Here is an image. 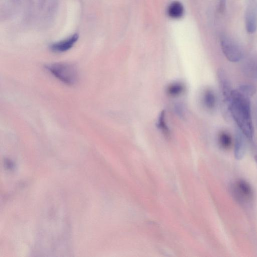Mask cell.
I'll return each instance as SVG.
<instances>
[{
    "label": "cell",
    "mask_w": 257,
    "mask_h": 257,
    "mask_svg": "<svg viewBox=\"0 0 257 257\" xmlns=\"http://www.w3.org/2000/svg\"><path fill=\"white\" fill-rule=\"evenodd\" d=\"M249 96L238 89L233 90L230 103L232 117L239 129L250 141L254 137V127L252 119L251 102Z\"/></svg>",
    "instance_id": "obj_1"
},
{
    "label": "cell",
    "mask_w": 257,
    "mask_h": 257,
    "mask_svg": "<svg viewBox=\"0 0 257 257\" xmlns=\"http://www.w3.org/2000/svg\"><path fill=\"white\" fill-rule=\"evenodd\" d=\"M46 69L61 82L68 85H73L77 82L78 73L73 64L56 63L46 66Z\"/></svg>",
    "instance_id": "obj_2"
},
{
    "label": "cell",
    "mask_w": 257,
    "mask_h": 257,
    "mask_svg": "<svg viewBox=\"0 0 257 257\" xmlns=\"http://www.w3.org/2000/svg\"><path fill=\"white\" fill-rule=\"evenodd\" d=\"M220 46L223 54L229 61L237 62L243 58L244 53L242 48L229 37H221Z\"/></svg>",
    "instance_id": "obj_3"
},
{
    "label": "cell",
    "mask_w": 257,
    "mask_h": 257,
    "mask_svg": "<svg viewBox=\"0 0 257 257\" xmlns=\"http://www.w3.org/2000/svg\"><path fill=\"white\" fill-rule=\"evenodd\" d=\"M234 198L240 203H246L253 199L254 193L250 184L246 181L240 180L236 182L231 187Z\"/></svg>",
    "instance_id": "obj_4"
},
{
    "label": "cell",
    "mask_w": 257,
    "mask_h": 257,
    "mask_svg": "<svg viewBox=\"0 0 257 257\" xmlns=\"http://www.w3.org/2000/svg\"><path fill=\"white\" fill-rule=\"evenodd\" d=\"M219 84L222 97V106L230 107L233 90L228 77L224 70L220 69L217 73Z\"/></svg>",
    "instance_id": "obj_5"
},
{
    "label": "cell",
    "mask_w": 257,
    "mask_h": 257,
    "mask_svg": "<svg viewBox=\"0 0 257 257\" xmlns=\"http://www.w3.org/2000/svg\"><path fill=\"white\" fill-rule=\"evenodd\" d=\"M245 137V136L239 129L236 131L234 144V155L237 160L242 159L246 153V144Z\"/></svg>",
    "instance_id": "obj_6"
},
{
    "label": "cell",
    "mask_w": 257,
    "mask_h": 257,
    "mask_svg": "<svg viewBox=\"0 0 257 257\" xmlns=\"http://www.w3.org/2000/svg\"><path fill=\"white\" fill-rule=\"evenodd\" d=\"M78 35L75 34L65 40L55 43L51 45V50L55 53H64L71 49L78 41Z\"/></svg>",
    "instance_id": "obj_7"
},
{
    "label": "cell",
    "mask_w": 257,
    "mask_h": 257,
    "mask_svg": "<svg viewBox=\"0 0 257 257\" xmlns=\"http://www.w3.org/2000/svg\"><path fill=\"white\" fill-rule=\"evenodd\" d=\"M243 71L248 77L257 79V58H253L246 61L243 64Z\"/></svg>",
    "instance_id": "obj_8"
},
{
    "label": "cell",
    "mask_w": 257,
    "mask_h": 257,
    "mask_svg": "<svg viewBox=\"0 0 257 257\" xmlns=\"http://www.w3.org/2000/svg\"><path fill=\"white\" fill-rule=\"evenodd\" d=\"M245 24L248 33L254 34L257 30V21L255 13L252 10H249L246 13Z\"/></svg>",
    "instance_id": "obj_9"
},
{
    "label": "cell",
    "mask_w": 257,
    "mask_h": 257,
    "mask_svg": "<svg viewBox=\"0 0 257 257\" xmlns=\"http://www.w3.org/2000/svg\"><path fill=\"white\" fill-rule=\"evenodd\" d=\"M183 5L178 1L172 2L168 8V13L170 17L175 19L180 18L184 14Z\"/></svg>",
    "instance_id": "obj_10"
},
{
    "label": "cell",
    "mask_w": 257,
    "mask_h": 257,
    "mask_svg": "<svg viewBox=\"0 0 257 257\" xmlns=\"http://www.w3.org/2000/svg\"><path fill=\"white\" fill-rule=\"evenodd\" d=\"M203 100L205 106L209 110L214 109L216 106V96L212 90H207L205 92Z\"/></svg>",
    "instance_id": "obj_11"
},
{
    "label": "cell",
    "mask_w": 257,
    "mask_h": 257,
    "mask_svg": "<svg viewBox=\"0 0 257 257\" xmlns=\"http://www.w3.org/2000/svg\"><path fill=\"white\" fill-rule=\"evenodd\" d=\"M220 147L223 149H228L231 147L233 140L231 135L227 132H220L219 136Z\"/></svg>",
    "instance_id": "obj_12"
},
{
    "label": "cell",
    "mask_w": 257,
    "mask_h": 257,
    "mask_svg": "<svg viewBox=\"0 0 257 257\" xmlns=\"http://www.w3.org/2000/svg\"><path fill=\"white\" fill-rule=\"evenodd\" d=\"M167 93L171 96H177L181 94L184 90V86L179 83H175L169 85L167 88Z\"/></svg>",
    "instance_id": "obj_13"
},
{
    "label": "cell",
    "mask_w": 257,
    "mask_h": 257,
    "mask_svg": "<svg viewBox=\"0 0 257 257\" xmlns=\"http://www.w3.org/2000/svg\"><path fill=\"white\" fill-rule=\"evenodd\" d=\"M238 90L240 92L249 96V98L253 96L256 92V88L254 86L249 84L241 85Z\"/></svg>",
    "instance_id": "obj_14"
},
{
    "label": "cell",
    "mask_w": 257,
    "mask_h": 257,
    "mask_svg": "<svg viewBox=\"0 0 257 257\" xmlns=\"http://www.w3.org/2000/svg\"><path fill=\"white\" fill-rule=\"evenodd\" d=\"M158 127L166 135L169 134V130L165 121V113L164 111L162 112V114H161L159 117Z\"/></svg>",
    "instance_id": "obj_15"
},
{
    "label": "cell",
    "mask_w": 257,
    "mask_h": 257,
    "mask_svg": "<svg viewBox=\"0 0 257 257\" xmlns=\"http://www.w3.org/2000/svg\"><path fill=\"white\" fill-rule=\"evenodd\" d=\"M226 8V0H220L219 5V11L220 13H224Z\"/></svg>",
    "instance_id": "obj_16"
},
{
    "label": "cell",
    "mask_w": 257,
    "mask_h": 257,
    "mask_svg": "<svg viewBox=\"0 0 257 257\" xmlns=\"http://www.w3.org/2000/svg\"><path fill=\"white\" fill-rule=\"evenodd\" d=\"M255 162L256 163H257V155L255 156Z\"/></svg>",
    "instance_id": "obj_17"
},
{
    "label": "cell",
    "mask_w": 257,
    "mask_h": 257,
    "mask_svg": "<svg viewBox=\"0 0 257 257\" xmlns=\"http://www.w3.org/2000/svg\"></svg>",
    "instance_id": "obj_18"
}]
</instances>
